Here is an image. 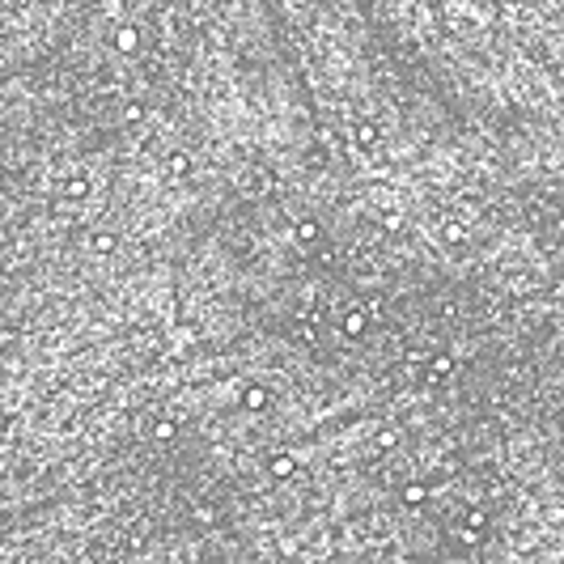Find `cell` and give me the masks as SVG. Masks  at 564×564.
Returning a JSON list of instances; mask_svg holds the SVG:
<instances>
[{"mask_svg": "<svg viewBox=\"0 0 564 564\" xmlns=\"http://www.w3.org/2000/svg\"><path fill=\"white\" fill-rule=\"evenodd\" d=\"M115 47H119V51H136V30H131V26H127V30H119Z\"/></svg>", "mask_w": 564, "mask_h": 564, "instance_id": "1", "label": "cell"}, {"mask_svg": "<svg viewBox=\"0 0 564 564\" xmlns=\"http://www.w3.org/2000/svg\"><path fill=\"white\" fill-rule=\"evenodd\" d=\"M450 369H454L450 356H433V378H437V374H450ZM433 378H428V382H433Z\"/></svg>", "mask_w": 564, "mask_h": 564, "instance_id": "2", "label": "cell"}, {"mask_svg": "<svg viewBox=\"0 0 564 564\" xmlns=\"http://www.w3.org/2000/svg\"><path fill=\"white\" fill-rule=\"evenodd\" d=\"M356 140H361V145H378V131H374V127H369V123H365L361 131H356Z\"/></svg>", "mask_w": 564, "mask_h": 564, "instance_id": "3", "label": "cell"}, {"mask_svg": "<svg viewBox=\"0 0 564 564\" xmlns=\"http://www.w3.org/2000/svg\"><path fill=\"white\" fill-rule=\"evenodd\" d=\"M297 238H302V242H314V225L302 221V225H297Z\"/></svg>", "mask_w": 564, "mask_h": 564, "instance_id": "4", "label": "cell"}, {"mask_svg": "<svg viewBox=\"0 0 564 564\" xmlns=\"http://www.w3.org/2000/svg\"><path fill=\"white\" fill-rule=\"evenodd\" d=\"M403 496H407V501H424V488H420V484H412V488L403 492Z\"/></svg>", "mask_w": 564, "mask_h": 564, "instance_id": "5", "label": "cell"}]
</instances>
